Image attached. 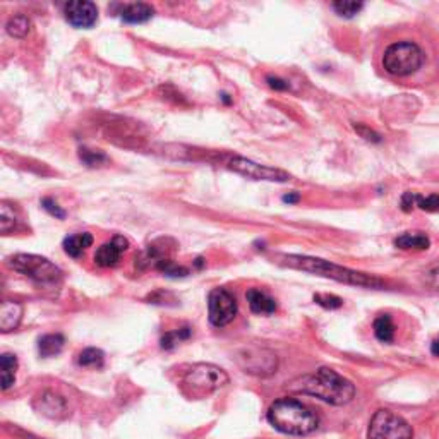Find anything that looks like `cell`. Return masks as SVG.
<instances>
[{"instance_id":"obj_1","label":"cell","mask_w":439,"mask_h":439,"mask_svg":"<svg viewBox=\"0 0 439 439\" xmlns=\"http://www.w3.org/2000/svg\"><path fill=\"white\" fill-rule=\"evenodd\" d=\"M288 388L295 393L311 394L336 407L350 403L355 396V386L352 381L329 367H319L316 372L297 377Z\"/></svg>"},{"instance_id":"obj_2","label":"cell","mask_w":439,"mask_h":439,"mask_svg":"<svg viewBox=\"0 0 439 439\" xmlns=\"http://www.w3.org/2000/svg\"><path fill=\"white\" fill-rule=\"evenodd\" d=\"M268 420L276 431L288 436H307L319 425L316 412L294 398H280L271 403Z\"/></svg>"},{"instance_id":"obj_3","label":"cell","mask_w":439,"mask_h":439,"mask_svg":"<svg viewBox=\"0 0 439 439\" xmlns=\"http://www.w3.org/2000/svg\"><path fill=\"white\" fill-rule=\"evenodd\" d=\"M280 259L283 266L307 271V273H314L324 278H331V280L340 281V283L357 285V287H367V288L383 287V280H379V278L370 276V274H366V273H359V271L338 266V264L329 263V261L318 259V257L295 256V254H290V256H281Z\"/></svg>"},{"instance_id":"obj_4","label":"cell","mask_w":439,"mask_h":439,"mask_svg":"<svg viewBox=\"0 0 439 439\" xmlns=\"http://www.w3.org/2000/svg\"><path fill=\"white\" fill-rule=\"evenodd\" d=\"M228 383V376L223 369L213 364H194L189 367L182 377L184 391L191 398H204L213 391L220 390Z\"/></svg>"},{"instance_id":"obj_5","label":"cell","mask_w":439,"mask_h":439,"mask_svg":"<svg viewBox=\"0 0 439 439\" xmlns=\"http://www.w3.org/2000/svg\"><path fill=\"white\" fill-rule=\"evenodd\" d=\"M424 64V54L414 41H396L384 50L383 67L388 74L407 78L415 74Z\"/></svg>"},{"instance_id":"obj_6","label":"cell","mask_w":439,"mask_h":439,"mask_svg":"<svg viewBox=\"0 0 439 439\" xmlns=\"http://www.w3.org/2000/svg\"><path fill=\"white\" fill-rule=\"evenodd\" d=\"M7 264L17 273L31 278L36 283H55L62 278L60 268L55 266L47 257L36 254H16L7 259Z\"/></svg>"},{"instance_id":"obj_7","label":"cell","mask_w":439,"mask_h":439,"mask_svg":"<svg viewBox=\"0 0 439 439\" xmlns=\"http://www.w3.org/2000/svg\"><path fill=\"white\" fill-rule=\"evenodd\" d=\"M367 439H414V431L403 417L381 408L370 418Z\"/></svg>"},{"instance_id":"obj_8","label":"cell","mask_w":439,"mask_h":439,"mask_svg":"<svg viewBox=\"0 0 439 439\" xmlns=\"http://www.w3.org/2000/svg\"><path fill=\"white\" fill-rule=\"evenodd\" d=\"M237 314L235 295L226 288H213L208 295V316L209 322L215 328H223L230 324Z\"/></svg>"},{"instance_id":"obj_9","label":"cell","mask_w":439,"mask_h":439,"mask_svg":"<svg viewBox=\"0 0 439 439\" xmlns=\"http://www.w3.org/2000/svg\"><path fill=\"white\" fill-rule=\"evenodd\" d=\"M230 170L235 174L244 175V177L250 178V180H266V182H288L290 175L287 171L280 170V168L268 167V165H259L247 158L235 156L230 160L228 163Z\"/></svg>"},{"instance_id":"obj_10","label":"cell","mask_w":439,"mask_h":439,"mask_svg":"<svg viewBox=\"0 0 439 439\" xmlns=\"http://www.w3.org/2000/svg\"><path fill=\"white\" fill-rule=\"evenodd\" d=\"M239 364L246 372L256 374V376H270L276 372L278 359L274 353L263 348H249L242 350L239 357Z\"/></svg>"},{"instance_id":"obj_11","label":"cell","mask_w":439,"mask_h":439,"mask_svg":"<svg viewBox=\"0 0 439 439\" xmlns=\"http://www.w3.org/2000/svg\"><path fill=\"white\" fill-rule=\"evenodd\" d=\"M64 16L71 26L79 29H89L98 21V7L88 0H74L64 7Z\"/></svg>"},{"instance_id":"obj_12","label":"cell","mask_w":439,"mask_h":439,"mask_svg":"<svg viewBox=\"0 0 439 439\" xmlns=\"http://www.w3.org/2000/svg\"><path fill=\"white\" fill-rule=\"evenodd\" d=\"M129 247V240L122 235H115L108 242L102 244L95 252V264L99 268H113L119 264L120 256Z\"/></svg>"},{"instance_id":"obj_13","label":"cell","mask_w":439,"mask_h":439,"mask_svg":"<svg viewBox=\"0 0 439 439\" xmlns=\"http://www.w3.org/2000/svg\"><path fill=\"white\" fill-rule=\"evenodd\" d=\"M167 242H170V239H160L156 240V242L150 244V246L139 254V257H136V266H139L141 270H146V268L150 266L158 268V264L170 259L171 249H168Z\"/></svg>"},{"instance_id":"obj_14","label":"cell","mask_w":439,"mask_h":439,"mask_svg":"<svg viewBox=\"0 0 439 439\" xmlns=\"http://www.w3.org/2000/svg\"><path fill=\"white\" fill-rule=\"evenodd\" d=\"M34 408L48 418H64L69 414L67 403H65L64 398L55 393H50V391L43 393L34 401Z\"/></svg>"},{"instance_id":"obj_15","label":"cell","mask_w":439,"mask_h":439,"mask_svg":"<svg viewBox=\"0 0 439 439\" xmlns=\"http://www.w3.org/2000/svg\"><path fill=\"white\" fill-rule=\"evenodd\" d=\"M120 19L127 24H143L147 23L154 16V9L150 3L134 2V3H119Z\"/></svg>"},{"instance_id":"obj_16","label":"cell","mask_w":439,"mask_h":439,"mask_svg":"<svg viewBox=\"0 0 439 439\" xmlns=\"http://www.w3.org/2000/svg\"><path fill=\"white\" fill-rule=\"evenodd\" d=\"M247 302H249V307L254 314L259 316H270L276 311V300H274L271 295H268L266 292L261 290V288H249L246 294Z\"/></svg>"},{"instance_id":"obj_17","label":"cell","mask_w":439,"mask_h":439,"mask_svg":"<svg viewBox=\"0 0 439 439\" xmlns=\"http://www.w3.org/2000/svg\"><path fill=\"white\" fill-rule=\"evenodd\" d=\"M23 318V305L19 302L7 300L0 305V329L3 333H9L19 326Z\"/></svg>"},{"instance_id":"obj_18","label":"cell","mask_w":439,"mask_h":439,"mask_svg":"<svg viewBox=\"0 0 439 439\" xmlns=\"http://www.w3.org/2000/svg\"><path fill=\"white\" fill-rule=\"evenodd\" d=\"M93 240L95 239H93L91 233L88 232L72 233V235L65 237L64 242H62V247H64V252L67 254V256L78 259V257H81L82 254H84V250L88 249V247H91Z\"/></svg>"},{"instance_id":"obj_19","label":"cell","mask_w":439,"mask_h":439,"mask_svg":"<svg viewBox=\"0 0 439 439\" xmlns=\"http://www.w3.org/2000/svg\"><path fill=\"white\" fill-rule=\"evenodd\" d=\"M394 246L401 250H425L431 247V240L420 232H407L394 239Z\"/></svg>"},{"instance_id":"obj_20","label":"cell","mask_w":439,"mask_h":439,"mask_svg":"<svg viewBox=\"0 0 439 439\" xmlns=\"http://www.w3.org/2000/svg\"><path fill=\"white\" fill-rule=\"evenodd\" d=\"M64 336L60 333H50V335H43L38 340V352L41 357H55L62 352L64 348Z\"/></svg>"},{"instance_id":"obj_21","label":"cell","mask_w":439,"mask_h":439,"mask_svg":"<svg viewBox=\"0 0 439 439\" xmlns=\"http://www.w3.org/2000/svg\"><path fill=\"white\" fill-rule=\"evenodd\" d=\"M0 369H2V390L7 391L16 381L17 357L12 353H3L0 357Z\"/></svg>"},{"instance_id":"obj_22","label":"cell","mask_w":439,"mask_h":439,"mask_svg":"<svg viewBox=\"0 0 439 439\" xmlns=\"http://www.w3.org/2000/svg\"><path fill=\"white\" fill-rule=\"evenodd\" d=\"M374 335L379 342L383 343H391L394 338V324L391 321L390 314H381L379 318H376L374 321Z\"/></svg>"},{"instance_id":"obj_23","label":"cell","mask_w":439,"mask_h":439,"mask_svg":"<svg viewBox=\"0 0 439 439\" xmlns=\"http://www.w3.org/2000/svg\"><path fill=\"white\" fill-rule=\"evenodd\" d=\"M31 29V21L29 17L24 16V14H17V16H12L9 21H7L5 31L10 34L12 38H24Z\"/></svg>"},{"instance_id":"obj_24","label":"cell","mask_w":439,"mask_h":439,"mask_svg":"<svg viewBox=\"0 0 439 439\" xmlns=\"http://www.w3.org/2000/svg\"><path fill=\"white\" fill-rule=\"evenodd\" d=\"M78 364L82 367H96V369H99V367H103V364H105V353L99 348L89 346V348H84L79 353Z\"/></svg>"},{"instance_id":"obj_25","label":"cell","mask_w":439,"mask_h":439,"mask_svg":"<svg viewBox=\"0 0 439 439\" xmlns=\"http://www.w3.org/2000/svg\"><path fill=\"white\" fill-rule=\"evenodd\" d=\"M191 336V328L189 326H184L180 329H175V331H168L161 336L160 343H161V348L163 350H171L178 345L180 342L187 340Z\"/></svg>"},{"instance_id":"obj_26","label":"cell","mask_w":439,"mask_h":439,"mask_svg":"<svg viewBox=\"0 0 439 439\" xmlns=\"http://www.w3.org/2000/svg\"><path fill=\"white\" fill-rule=\"evenodd\" d=\"M331 7L338 16L350 19V17H353L355 14H359L360 10L364 9V3L353 2V0H338V2H333Z\"/></svg>"},{"instance_id":"obj_27","label":"cell","mask_w":439,"mask_h":439,"mask_svg":"<svg viewBox=\"0 0 439 439\" xmlns=\"http://www.w3.org/2000/svg\"><path fill=\"white\" fill-rule=\"evenodd\" d=\"M79 158H81L82 163L88 165V167H99V165L108 161V156H106L103 151L88 150V147H81V150H79Z\"/></svg>"},{"instance_id":"obj_28","label":"cell","mask_w":439,"mask_h":439,"mask_svg":"<svg viewBox=\"0 0 439 439\" xmlns=\"http://www.w3.org/2000/svg\"><path fill=\"white\" fill-rule=\"evenodd\" d=\"M16 223L17 216L14 213V209L7 202H2V206H0V230H2V233L7 235L16 226Z\"/></svg>"},{"instance_id":"obj_29","label":"cell","mask_w":439,"mask_h":439,"mask_svg":"<svg viewBox=\"0 0 439 439\" xmlns=\"http://www.w3.org/2000/svg\"><path fill=\"white\" fill-rule=\"evenodd\" d=\"M156 270H160L161 273H165L167 276H171V278H178V276L182 278V276H187V274H189L187 268H184V266H180V264L174 263L171 259H167V261H163V263L158 264Z\"/></svg>"},{"instance_id":"obj_30","label":"cell","mask_w":439,"mask_h":439,"mask_svg":"<svg viewBox=\"0 0 439 439\" xmlns=\"http://www.w3.org/2000/svg\"><path fill=\"white\" fill-rule=\"evenodd\" d=\"M415 206L424 211H439V195L438 194H431L427 198L424 195H415Z\"/></svg>"},{"instance_id":"obj_31","label":"cell","mask_w":439,"mask_h":439,"mask_svg":"<svg viewBox=\"0 0 439 439\" xmlns=\"http://www.w3.org/2000/svg\"><path fill=\"white\" fill-rule=\"evenodd\" d=\"M314 302L319 304L324 309H338L343 305V300L336 295H324V294H316L314 295Z\"/></svg>"},{"instance_id":"obj_32","label":"cell","mask_w":439,"mask_h":439,"mask_svg":"<svg viewBox=\"0 0 439 439\" xmlns=\"http://www.w3.org/2000/svg\"><path fill=\"white\" fill-rule=\"evenodd\" d=\"M41 206H43L45 211L50 213V215L55 216V218H58V220H64L65 218V211L60 208V206H58V202L54 201L51 198L41 199Z\"/></svg>"},{"instance_id":"obj_33","label":"cell","mask_w":439,"mask_h":439,"mask_svg":"<svg viewBox=\"0 0 439 439\" xmlns=\"http://www.w3.org/2000/svg\"><path fill=\"white\" fill-rule=\"evenodd\" d=\"M355 130L360 134V137H364L366 141H370V143H379L381 136L377 132H374L372 129H369L367 126H360V123H355Z\"/></svg>"},{"instance_id":"obj_34","label":"cell","mask_w":439,"mask_h":439,"mask_svg":"<svg viewBox=\"0 0 439 439\" xmlns=\"http://www.w3.org/2000/svg\"><path fill=\"white\" fill-rule=\"evenodd\" d=\"M415 192H405L403 195H401V201H400V204H401V209H403L405 213H408V211H412V209L415 208Z\"/></svg>"},{"instance_id":"obj_35","label":"cell","mask_w":439,"mask_h":439,"mask_svg":"<svg viewBox=\"0 0 439 439\" xmlns=\"http://www.w3.org/2000/svg\"><path fill=\"white\" fill-rule=\"evenodd\" d=\"M266 82H268V86H270V88L276 89V91H285V89L290 88V86H288V82L285 81V79L274 78V75H268Z\"/></svg>"},{"instance_id":"obj_36","label":"cell","mask_w":439,"mask_h":439,"mask_svg":"<svg viewBox=\"0 0 439 439\" xmlns=\"http://www.w3.org/2000/svg\"><path fill=\"white\" fill-rule=\"evenodd\" d=\"M427 283L431 285L434 290H439V266H436L434 270H431L427 273Z\"/></svg>"},{"instance_id":"obj_37","label":"cell","mask_w":439,"mask_h":439,"mask_svg":"<svg viewBox=\"0 0 439 439\" xmlns=\"http://www.w3.org/2000/svg\"><path fill=\"white\" fill-rule=\"evenodd\" d=\"M298 199H300V195H298L297 192H292V194L283 195V201L288 202V204H294V202H297Z\"/></svg>"},{"instance_id":"obj_38","label":"cell","mask_w":439,"mask_h":439,"mask_svg":"<svg viewBox=\"0 0 439 439\" xmlns=\"http://www.w3.org/2000/svg\"><path fill=\"white\" fill-rule=\"evenodd\" d=\"M431 352H432V355L439 357V338H436L434 342H432V345H431Z\"/></svg>"},{"instance_id":"obj_39","label":"cell","mask_w":439,"mask_h":439,"mask_svg":"<svg viewBox=\"0 0 439 439\" xmlns=\"http://www.w3.org/2000/svg\"><path fill=\"white\" fill-rule=\"evenodd\" d=\"M222 99H223V103H226V105H230V103H232V99L228 98V95H226V93H223Z\"/></svg>"}]
</instances>
